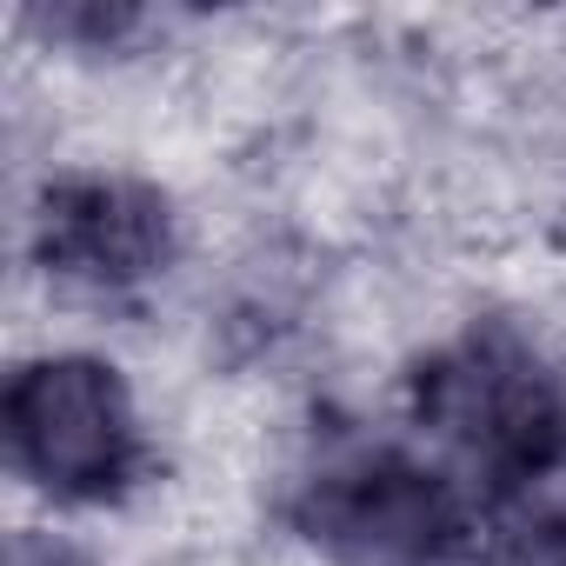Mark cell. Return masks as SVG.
Returning <instances> with one entry per match:
<instances>
[{
  "label": "cell",
  "mask_w": 566,
  "mask_h": 566,
  "mask_svg": "<svg viewBox=\"0 0 566 566\" xmlns=\"http://www.w3.org/2000/svg\"><path fill=\"white\" fill-rule=\"evenodd\" d=\"M0 440L8 473L54 513H120L160 467V427L140 380L87 340H41L14 360Z\"/></svg>",
  "instance_id": "cell-3"
},
{
  "label": "cell",
  "mask_w": 566,
  "mask_h": 566,
  "mask_svg": "<svg viewBox=\"0 0 566 566\" xmlns=\"http://www.w3.org/2000/svg\"><path fill=\"white\" fill-rule=\"evenodd\" d=\"M28 273L67 307H140L193 253L174 180L134 160H48L21 213Z\"/></svg>",
  "instance_id": "cell-4"
},
{
  "label": "cell",
  "mask_w": 566,
  "mask_h": 566,
  "mask_svg": "<svg viewBox=\"0 0 566 566\" xmlns=\"http://www.w3.org/2000/svg\"><path fill=\"white\" fill-rule=\"evenodd\" d=\"M407 440L493 506L566 486V327L533 307H473L400 360Z\"/></svg>",
  "instance_id": "cell-1"
},
{
  "label": "cell",
  "mask_w": 566,
  "mask_h": 566,
  "mask_svg": "<svg viewBox=\"0 0 566 566\" xmlns=\"http://www.w3.org/2000/svg\"><path fill=\"white\" fill-rule=\"evenodd\" d=\"M0 566H101L81 539L54 533V526H14L8 533V553H0Z\"/></svg>",
  "instance_id": "cell-6"
},
{
  "label": "cell",
  "mask_w": 566,
  "mask_h": 566,
  "mask_svg": "<svg viewBox=\"0 0 566 566\" xmlns=\"http://www.w3.org/2000/svg\"><path fill=\"white\" fill-rule=\"evenodd\" d=\"M506 553L526 559V566H566V493L539 500L533 520H520V526L506 533Z\"/></svg>",
  "instance_id": "cell-5"
},
{
  "label": "cell",
  "mask_w": 566,
  "mask_h": 566,
  "mask_svg": "<svg viewBox=\"0 0 566 566\" xmlns=\"http://www.w3.org/2000/svg\"><path fill=\"white\" fill-rule=\"evenodd\" d=\"M280 506L321 566H480L506 553L493 500L420 440L321 433L287 467Z\"/></svg>",
  "instance_id": "cell-2"
}]
</instances>
